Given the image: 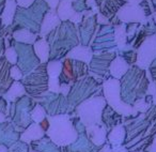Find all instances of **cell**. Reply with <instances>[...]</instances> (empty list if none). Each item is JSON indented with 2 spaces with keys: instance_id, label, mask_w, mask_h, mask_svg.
<instances>
[{
  "instance_id": "obj_1",
  "label": "cell",
  "mask_w": 156,
  "mask_h": 152,
  "mask_svg": "<svg viewBox=\"0 0 156 152\" xmlns=\"http://www.w3.org/2000/svg\"><path fill=\"white\" fill-rule=\"evenodd\" d=\"M154 57H156V34L147 39L139 49L138 64L143 67H147V63L150 64Z\"/></svg>"
},
{
  "instance_id": "obj_2",
  "label": "cell",
  "mask_w": 156,
  "mask_h": 152,
  "mask_svg": "<svg viewBox=\"0 0 156 152\" xmlns=\"http://www.w3.org/2000/svg\"><path fill=\"white\" fill-rule=\"evenodd\" d=\"M118 16L123 22H140L144 17V14L140 8L135 7L130 3L129 5H125L122 8L118 13Z\"/></svg>"
},
{
  "instance_id": "obj_3",
  "label": "cell",
  "mask_w": 156,
  "mask_h": 152,
  "mask_svg": "<svg viewBox=\"0 0 156 152\" xmlns=\"http://www.w3.org/2000/svg\"><path fill=\"white\" fill-rule=\"evenodd\" d=\"M44 136V131L37 123L31 124L20 136V140L25 143H30L32 140H37Z\"/></svg>"
},
{
  "instance_id": "obj_4",
  "label": "cell",
  "mask_w": 156,
  "mask_h": 152,
  "mask_svg": "<svg viewBox=\"0 0 156 152\" xmlns=\"http://www.w3.org/2000/svg\"><path fill=\"white\" fill-rule=\"evenodd\" d=\"M24 94H25L24 86L20 83H18V81H15V83L12 84L11 88L8 90V92L3 96V98H5V100L14 101L15 99L20 98V96H24Z\"/></svg>"
},
{
  "instance_id": "obj_5",
  "label": "cell",
  "mask_w": 156,
  "mask_h": 152,
  "mask_svg": "<svg viewBox=\"0 0 156 152\" xmlns=\"http://www.w3.org/2000/svg\"><path fill=\"white\" fill-rule=\"evenodd\" d=\"M127 69H128L127 63H126L122 58L115 59V61L111 63V67H110L111 74H112L115 77H117V78L121 77V76L127 71Z\"/></svg>"
},
{
  "instance_id": "obj_6",
  "label": "cell",
  "mask_w": 156,
  "mask_h": 152,
  "mask_svg": "<svg viewBox=\"0 0 156 152\" xmlns=\"http://www.w3.org/2000/svg\"><path fill=\"white\" fill-rule=\"evenodd\" d=\"M34 50L37 56L40 58L42 62H45L48 59V55H49V46L48 43L45 40H40L34 44Z\"/></svg>"
},
{
  "instance_id": "obj_7",
  "label": "cell",
  "mask_w": 156,
  "mask_h": 152,
  "mask_svg": "<svg viewBox=\"0 0 156 152\" xmlns=\"http://www.w3.org/2000/svg\"><path fill=\"white\" fill-rule=\"evenodd\" d=\"M69 56L77 59V60H83V61H86V62H89L92 57V54H91V52H90V48L78 46L75 49L72 50Z\"/></svg>"
},
{
  "instance_id": "obj_8",
  "label": "cell",
  "mask_w": 156,
  "mask_h": 152,
  "mask_svg": "<svg viewBox=\"0 0 156 152\" xmlns=\"http://www.w3.org/2000/svg\"><path fill=\"white\" fill-rule=\"evenodd\" d=\"M14 39L18 42H22V43H27V44H31L35 41V34L31 33L29 30L27 29H22V30L15 31L13 34Z\"/></svg>"
},
{
  "instance_id": "obj_9",
  "label": "cell",
  "mask_w": 156,
  "mask_h": 152,
  "mask_svg": "<svg viewBox=\"0 0 156 152\" xmlns=\"http://www.w3.org/2000/svg\"><path fill=\"white\" fill-rule=\"evenodd\" d=\"M15 8H16L15 0H8L5 12L2 14V22L5 25H10L12 23L14 12H15Z\"/></svg>"
},
{
  "instance_id": "obj_10",
  "label": "cell",
  "mask_w": 156,
  "mask_h": 152,
  "mask_svg": "<svg viewBox=\"0 0 156 152\" xmlns=\"http://www.w3.org/2000/svg\"><path fill=\"white\" fill-rule=\"evenodd\" d=\"M58 23H59V20L56 15H54V14H51V13H48L47 15H46L45 20H44L43 25H42V30H41L42 34L48 33Z\"/></svg>"
},
{
  "instance_id": "obj_11",
  "label": "cell",
  "mask_w": 156,
  "mask_h": 152,
  "mask_svg": "<svg viewBox=\"0 0 156 152\" xmlns=\"http://www.w3.org/2000/svg\"><path fill=\"white\" fill-rule=\"evenodd\" d=\"M47 72L49 74L50 78H58L59 74L61 72V63L59 61H51L47 65Z\"/></svg>"
},
{
  "instance_id": "obj_12",
  "label": "cell",
  "mask_w": 156,
  "mask_h": 152,
  "mask_svg": "<svg viewBox=\"0 0 156 152\" xmlns=\"http://www.w3.org/2000/svg\"><path fill=\"white\" fill-rule=\"evenodd\" d=\"M63 11H64V13H62L61 15H59L63 20H66V18H69V17L72 18L73 11H72V9H71V5H69V2H67V1H62V2H61L60 8H59V13H60V12H63Z\"/></svg>"
},
{
  "instance_id": "obj_13",
  "label": "cell",
  "mask_w": 156,
  "mask_h": 152,
  "mask_svg": "<svg viewBox=\"0 0 156 152\" xmlns=\"http://www.w3.org/2000/svg\"><path fill=\"white\" fill-rule=\"evenodd\" d=\"M31 117H32V119L34 120L37 123H40V122H42L44 119H45V110H44L40 105H37V106H35V108L32 110Z\"/></svg>"
},
{
  "instance_id": "obj_14",
  "label": "cell",
  "mask_w": 156,
  "mask_h": 152,
  "mask_svg": "<svg viewBox=\"0 0 156 152\" xmlns=\"http://www.w3.org/2000/svg\"><path fill=\"white\" fill-rule=\"evenodd\" d=\"M5 55L7 60L9 61L10 63L15 64L16 61H17V54H16V50L14 49L13 47H8L7 49H5Z\"/></svg>"
},
{
  "instance_id": "obj_15",
  "label": "cell",
  "mask_w": 156,
  "mask_h": 152,
  "mask_svg": "<svg viewBox=\"0 0 156 152\" xmlns=\"http://www.w3.org/2000/svg\"><path fill=\"white\" fill-rule=\"evenodd\" d=\"M10 75H11L12 78L15 79L16 81H20V79L23 77L22 71H20V67H16V65H14V67H11V70H10Z\"/></svg>"
},
{
  "instance_id": "obj_16",
  "label": "cell",
  "mask_w": 156,
  "mask_h": 152,
  "mask_svg": "<svg viewBox=\"0 0 156 152\" xmlns=\"http://www.w3.org/2000/svg\"><path fill=\"white\" fill-rule=\"evenodd\" d=\"M149 108V104H145L144 100H140L135 104V109L140 111H145L147 109Z\"/></svg>"
},
{
  "instance_id": "obj_17",
  "label": "cell",
  "mask_w": 156,
  "mask_h": 152,
  "mask_svg": "<svg viewBox=\"0 0 156 152\" xmlns=\"http://www.w3.org/2000/svg\"><path fill=\"white\" fill-rule=\"evenodd\" d=\"M34 0H17V5H20V7H24V8H27L33 2Z\"/></svg>"
},
{
  "instance_id": "obj_18",
  "label": "cell",
  "mask_w": 156,
  "mask_h": 152,
  "mask_svg": "<svg viewBox=\"0 0 156 152\" xmlns=\"http://www.w3.org/2000/svg\"><path fill=\"white\" fill-rule=\"evenodd\" d=\"M40 126H41L42 130H43V131L48 130V128H49V120L44 119L42 122H40Z\"/></svg>"
},
{
  "instance_id": "obj_19",
  "label": "cell",
  "mask_w": 156,
  "mask_h": 152,
  "mask_svg": "<svg viewBox=\"0 0 156 152\" xmlns=\"http://www.w3.org/2000/svg\"><path fill=\"white\" fill-rule=\"evenodd\" d=\"M69 90V86H66V84H62V85L60 86V91H62L65 96L67 94Z\"/></svg>"
},
{
  "instance_id": "obj_20",
  "label": "cell",
  "mask_w": 156,
  "mask_h": 152,
  "mask_svg": "<svg viewBox=\"0 0 156 152\" xmlns=\"http://www.w3.org/2000/svg\"><path fill=\"white\" fill-rule=\"evenodd\" d=\"M48 3H49L50 5H51L52 8H55L57 5V2H58V0H46Z\"/></svg>"
},
{
  "instance_id": "obj_21",
  "label": "cell",
  "mask_w": 156,
  "mask_h": 152,
  "mask_svg": "<svg viewBox=\"0 0 156 152\" xmlns=\"http://www.w3.org/2000/svg\"><path fill=\"white\" fill-rule=\"evenodd\" d=\"M3 122H5V115L0 111V123H3Z\"/></svg>"
},
{
  "instance_id": "obj_22",
  "label": "cell",
  "mask_w": 156,
  "mask_h": 152,
  "mask_svg": "<svg viewBox=\"0 0 156 152\" xmlns=\"http://www.w3.org/2000/svg\"><path fill=\"white\" fill-rule=\"evenodd\" d=\"M8 147L5 145H0V152H8Z\"/></svg>"
},
{
  "instance_id": "obj_23",
  "label": "cell",
  "mask_w": 156,
  "mask_h": 152,
  "mask_svg": "<svg viewBox=\"0 0 156 152\" xmlns=\"http://www.w3.org/2000/svg\"><path fill=\"white\" fill-rule=\"evenodd\" d=\"M154 143H156V138H155V141H154ZM149 150L151 152H156V147H154V148H149Z\"/></svg>"
},
{
  "instance_id": "obj_24",
  "label": "cell",
  "mask_w": 156,
  "mask_h": 152,
  "mask_svg": "<svg viewBox=\"0 0 156 152\" xmlns=\"http://www.w3.org/2000/svg\"><path fill=\"white\" fill-rule=\"evenodd\" d=\"M129 1L133 3V5H136V3H138L139 1H140V0H129Z\"/></svg>"
},
{
  "instance_id": "obj_25",
  "label": "cell",
  "mask_w": 156,
  "mask_h": 152,
  "mask_svg": "<svg viewBox=\"0 0 156 152\" xmlns=\"http://www.w3.org/2000/svg\"><path fill=\"white\" fill-rule=\"evenodd\" d=\"M154 103L156 104V93H154Z\"/></svg>"
},
{
  "instance_id": "obj_26",
  "label": "cell",
  "mask_w": 156,
  "mask_h": 152,
  "mask_svg": "<svg viewBox=\"0 0 156 152\" xmlns=\"http://www.w3.org/2000/svg\"><path fill=\"white\" fill-rule=\"evenodd\" d=\"M29 152H37V151H34V150H30Z\"/></svg>"
}]
</instances>
